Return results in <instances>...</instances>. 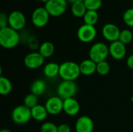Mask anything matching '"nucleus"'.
<instances>
[{"mask_svg": "<svg viewBox=\"0 0 133 132\" xmlns=\"http://www.w3.org/2000/svg\"><path fill=\"white\" fill-rule=\"evenodd\" d=\"M126 64H127V66L133 70V54L129 55L126 60Z\"/></svg>", "mask_w": 133, "mask_h": 132, "instance_id": "obj_33", "label": "nucleus"}, {"mask_svg": "<svg viewBox=\"0 0 133 132\" xmlns=\"http://www.w3.org/2000/svg\"><path fill=\"white\" fill-rule=\"evenodd\" d=\"M46 88H47V86L44 80L36 79L32 82L30 86V92L31 93L36 95L37 96H39L44 93Z\"/></svg>", "mask_w": 133, "mask_h": 132, "instance_id": "obj_19", "label": "nucleus"}, {"mask_svg": "<svg viewBox=\"0 0 133 132\" xmlns=\"http://www.w3.org/2000/svg\"><path fill=\"white\" fill-rule=\"evenodd\" d=\"M59 69L60 65L55 62H50L44 65L43 72L47 78L53 79L57 75H59Z\"/></svg>", "mask_w": 133, "mask_h": 132, "instance_id": "obj_18", "label": "nucleus"}, {"mask_svg": "<svg viewBox=\"0 0 133 132\" xmlns=\"http://www.w3.org/2000/svg\"><path fill=\"white\" fill-rule=\"evenodd\" d=\"M87 11V9L83 2H78L72 4L71 12L75 17H77V18L83 17L84 15L86 14Z\"/></svg>", "mask_w": 133, "mask_h": 132, "instance_id": "obj_21", "label": "nucleus"}, {"mask_svg": "<svg viewBox=\"0 0 133 132\" xmlns=\"http://www.w3.org/2000/svg\"><path fill=\"white\" fill-rule=\"evenodd\" d=\"M133 40L132 32L129 29H125L121 30L120 36H119V41H121L124 44H128L131 43Z\"/></svg>", "mask_w": 133, "mask_h": 132, "instance_id": "obj_25", "label": "nucleus"}, {"mask_svg": "<svg viewBox=\"0 0 133 132\" xmlns=\"http://www.w3.org/2000/svg\"><path fill=\"white\" fill-rule=\"evenodd\" d=\"M123 21L129 27H133V8L128 9L123 14Z\"/></svg>", "mask_w": 133, "mask_h": 132, "instance_id": "obj_28", "label": "nucleus"}, {"mask_svg": "<svg viewBox=\"0 0 133 132\" xmlns=\"http://www.w3.org/2000/svg\"><path fill=\"white\" fill-rule=\"evenodd\" d=\"M94 124L93 120L88 116H81L75 124L76 132H94Z\"/></svg>", "mask_w": 133, "mask_h": 132, "instance_id": "obj_14", "label": "nucleus"}, {"mask_svg": "<svg viewBox=\"0 0 133 132\" xmlns=\"http://www.w3.org/2000/svg\"><path fill=\"white\" fill-rule=\"evenodd\" d=\"M111 70V66L107 61H104L97 64V72L100 75H107Z\"/></svg>", "mask_w": 133, "mask_h": 132, "instance_id": "obj_26", "label": "nucleus"}, {"mask_svg": "<svg viewBox=\"0 0 133 132\" xmlns=\"http://www.w3.org/2000/svg\"><path fill=\"white\" fill-rule=\"evenodd\" d=\"M41 2H44V3H46V2H48L49 0H40Z\"/></svg>", "mask_w": 133, "mask_h": 132, "instance_id": "obj_36", "label": "nucleus"}, {"mask_svg": "<svg viewBox=\"0 0 133 132\" xmlns=\"http://www.w3.org/2000/svg\"><path fill=\"white\" fill-rule=\"evenodd\" d=\"M44 106L48 114L58 115L63 110V100L58 96H54L47 100Z\"/></svg>", "mask_w": 133, "mask_h": 132, "instance_id": "obj_11", "label": "nucleus"}, {"mask_svg": "<svg viewBox=\"0 0 133 132\" xmlns=\"http://www.w3.org/2000/svg\"><path fill=\"white\" fill-rule=\"evenodd\" d=\"M77 85L75 81H65L60 82L57 87L56 92L58 96L62 98L63 100L69 98H74L77 93Z\"/></svg>", "mask_w": 133, "mask_h": 132, "instance_id": "obj_5", "label": "nucleus"}, {"mask_svg": "<svg viewBox=\"0 0 133 132\" xmlns=\"http://www.w3.org/2000/svg\"><path fill=\"white\" fill-rule=\"evenodd\" d=\"M97 36V29L94 26L83 24L77 30V37L83 43H90L93 41Z\"/></svg>", "mask_w": 133, "mask_h": 132, "instance_id": "obj_8", "label": "nucleus"}, {"mask_svg": "<svg viewBox=\"0 0 133 132\" xmlns=\"http://www.w3.org/2000/svg\"><path fill=\"white\" fill-rule=\"evenodd\" d=\"M67 0H49L44 5V8L47 9L50 16L55 17L63 15L67 10Z\"/></svg>", "mask_w": 133, "mask_h": 132, "instance_id": "obj_6", "label": "nucleus"}, {"mask_svg": "<svg viewBox=\"0 0 133 132\" xmlns=\"http://www.w3.org/2000/svg\"><path fill=\"white\" fill-rule=\"evenodd\" d=\"M108 55H109V47L103 42L95 43L91 46L89 51L90 59H91L97 64L106 61Z\"/></svg>", "mask_w": 133, "mask_h": 132, "instance_id": "obj_3", "label": "nucleus"}, {"mask_svg": "<svg viewBox=\"0 0 133 132\" xmlns=\"http://www.w3.org/2000/svg\"><path fill=\"white\" fill-rule=\"evenodd\" d=\"M31 115H32V119H34V121H44L47 118L48 113L45 106L37 104L36 107L31 109Z\"/></svg>", "mask_w": 133, "mask_h": 132, "instance_id": "obj_17", "label": "nucleus"}, {"mask_svg": "<svg viewBox=\"0 0 133 132\" xmlns=\"http://www.w3.org/2000/svg\"><path fill=\"white\" fill-rule=\"evenodd\" d=\"M19 31L15 30L10 26L0 29V45L5 49L16 47L20 42Z\"/></svg>", "mask_w": 133, "mask_h": 132, "instance_id": "obj_1", "label": "nucleus"}, {"mask_svg": "<svg viewBox=\"0 0 133 132\" xmlns=\"http://www.w3.org/2000/svg\"><path fill=\"white\" fill-rule=\"evenodd\" d=\"M71 128L67 124H61L58 125V132H71Z\"/></svg>", "mask_w": 133, "mask_h": 132, "instance_id": "obj_32", "label": "nucleus"}, {"mask_svg": "<svg viewBox=\"0 0 133 132\" xmlns=\"http://www.w3.org/2000/svg\"><path fill=\"white\" fill-rule=\"evenodd\" d=\"M99 19V15L97 11L87 10L83 16V21L85 24L94 26Z\"/></svg>", "mask_w": 133, "mask_h": 132, "instance_id": "obj_23", "label": "nucleus"}, {"mask_svg": "<svg viewBox=\"0 0 133 132\" xmlns=\"http://www.w3.org/2000/svg\"><path fill=\"white\" fill-rule=\"evenodd\" d=\"M55 45L50 42V41H44L42 44H41V46L39 47V53L44 58H48L51 57L55 53Z\"/></svg>", "mask_w": 133, "mask_h": 132, "instance_id": "obj_20", "label": "nucleus"}, {"mask_svg": "<svg viewBox=\"0 0 133 132\" xmlns=\"http://www.w3.org/2000/svg\"><path fill=\"white\" fill-rule=\"evenodd\" d=\"M126 46L121 41L111 42L109 45V54L115 60H122L126 55Z\"/></svg>", "mask_w": 133, "mask_h": 132, "instance_id": "obj_13", "label": "nucleus"}, {"mask_svg": "<svg viewBox=\"0 0 133 132\" xmlns=\"http://www.w3.org/2000/svg\"><path fill=\"white\" fill-rule=\"evenodd\" d=\"M79 69L82 75L90 76L97 72V63L91 59H85L79 64Z\"/></svg>", "mask_w": 133, "mask_h": 132, "instance_id": "obj_16", "label": "nucleus"}, {"mask_svg": "<svg viewBox=\"0 0 133 132\" xmlns=\"http://www.w3.org/2000/svg\"><path fill=\"white\" fill-rule=\"evenodd\" d=\"M9 26V16L5 14L4 12H1L0 14V29Z\"/></svg>", "mask_w": 133, "mask_h": 132, "instance_id": "obj_31", "label": "nucleus"}, {"mask_svg": "<svg viewBox=\"0 0 133 132\" xmlns=\"http://www.w3.org/2000/svg\"><path fill=\"white\" fill-rule=\"evenodd\" d=\"M120 33L121 30L119 27L111 23H106L102 28V35L104 38L111 43L119 40Z\"/></svg>", "mask_w": 133, "mask_h": 132, "instance_id": "obj_12", "label": "nucleus"}, {"mask_svg": "<svg viewBox=\"0 0 133 132\" xmlns=\"http://www.w3.org/2000/svg\"><path fill=\"white\" fill-rule=\"evenodd\" d=\"M50 19V14L47 9L44 7H37L34 10L31 16V20L33 24L38 28L45 26Z\"/></svg>", "mask_w": 133, "mask_h": 132, "instance_id": "obj_7", "label": "nucleus"}, {"mask_svg": "<svg viewBox=\"0 0 133 132\" xmlns=\"http://www.w3.org/2000/svg\"><path fill=\"white\" fill-rule=\"evenodd\" d=\"M0 132H12V131H10L9 129H7V128H3V129H2Z\"/></svg>", "mask_w": 133, "mask_h": 132, "instance_id": "obj_35", "label": "nucleus"}, {"mask_svg": "<svg viewBox=\"0 0 133 132\" xmlns=\"http://www.w3.org/2000/svg\"><path fill=\"white\" fill-rule=\"evenodd\" d=\"M27 44H28L29 48L30 50L34 51H36L37 49L39 50V47L41 46L37 38L35 36H34V35H31V36H30L28 37V39H27Z\"/></svg>", "mask_w": 133, "mask_h": 132, "instance_id": "obj_29", "label": "nucleus"}, {"mask_svg": "<svg viewBox=\"0 0 133 132\" xmlns=\"http://www.w3.org/2000/svg\"><path fill=\"white\" fill-rule=\"evenodd\" d=\"M41 132H58V126L52 122H44L40 128Z\"/></svg>", "mask_w": 133, "mask_h": 132, "instance_id": "obj_30", "label": "nucleus"}, {"mask_svg": "<svg viewBox=\"0 0 133 132\" xmlns=\"http://www.w3.org/2000/svg\"><path fill=\"white\" fill-rule=\"evenodd\" d=\"M23 63L30 69H37L44 65V58L39 52L32 51L25 56Z\"/></svg>", "mask_w": 133, "mask_h": 132, "instance_id": "obj_10", "label": "nucleus"}, {"mask_svg": "<svg viewBox=\"0 0 133 132\" xmlns=\"http://www.w3.org/2000/svg\"><path fill=\"white\" fill-rule=\"evenodd\" d=\"M81 75L79 65L75 61H68L60 65L59 76L65 81H75Z\"/></svg>", "mask_w": 133, "mask_h": 132, "instance_id": "obj_2", "label": "nucleus"}, {"mask_svg": "<svg viewBox=\"0 0 133 132\" xmlns=\"http://www.w3.org/2000/svg\"><path fill=\"white\" fill-rule=\"evenodd\" d=\"M12 90V84L6 77H0V94L2 96L9 95Z\"/></svg>", "mask_w": 133, "mask_h": 132, "instance_id": "obj_22", "label": "nucleus"}, {"mask_svg": "<svg viewBox=\"0 0 133 132\" xmlns=\"http://www.w3.org/2000/svg\"><path fill=\"white\" fill-rule=\"evenodd\" d=\"M131 100H132V103H133V96H132V97H131Z\"/></svg>", "mask_w": 133, "mask_h": 132, "instance_id": "obj_37", "label": "nucleus"}, {"mask_svg": "<svg viewBox=\"0 0 133 132\" xmlns=\"http://www.w3.org/2000/svg\"><path fill=\"white\" fill-rule=\"evenodd\" d=\"M68 2H69L70 3L73 4V3H76V2H83V0H67Z\"/></svg>", "mask_w": 133, "mask_h": 132, "instance_id": "obj_34", "label": "nucleus"}, {"mask_svg": "<svg viewBox=\"0 0 133 132\" xmlns=\"http://www.w3.org/2000/svg\"><path fill=\"white\" fill-rule=\"evenodd\" d=\"M63 111L69 116H76L80 111V105L75 98L63 100Z\"/></svg>", "mask_w": 133, "mask_h": 132, "instance_id": "obj_15", "label": "nucleus"}, {"mask_svg": "<svg viewBox=\"0 0 133 132\" xmlns=\"http://www.w3.org/2000/svg\"><path fill=\"white\" fill-rule=\"evenodd\" d=\"M26 16L25 15L19 11L14 10L9 15V26L14 29L16 31L22 30L26 26Z\"/></svg>", "mask_w": 133, "mask_h": 132, "instance_id": "obj_9", "label": "nucleus"}, {"mask_svg": "<svg viewBox=\"0 0 133 132\" xmlns=\"http://www.w3.org/2000/svg\"><path fill=\"white\" fill-rule=\"evenodd\" d=\"M87 10L97 11L102 5V0H83Z\"/></svg>", "mask_w": 133, "mask_h": 132, "instance_id": "obj_27", "label": "nucleus"}, {"mask_svg": "<svg viewBox=\"0 0 133 132\" xmlns=\"http://www.w3.org/2000/svg\"><path fill=\"white\" fill-rule=\"evenodd\" d=\"M12 121L19 125L25 124L28 123L32 118L31 109L26 107L25 105L16 106L12 111Z\"/></svg>", "mask_w": 133, "mask_h": 132, "instance_id": "obj_4", "label": "nucleus"}, {"mask_svg": "<svg viewBox=\"0 0 133 132\" xmlns=\"http://www.w3.org/2000/svg\"><path fill=\"white\" fill-rule=\"evenodd\" d=\"M38 104V96L33 93L27 94L24 99H23V105H25L26 107L32 109L33 107H36Z\"/></svg>", "mask_w": 133, "mask_h": 132, "instance_id": "obj_24", "label": "nucleus"}]
</instances>
